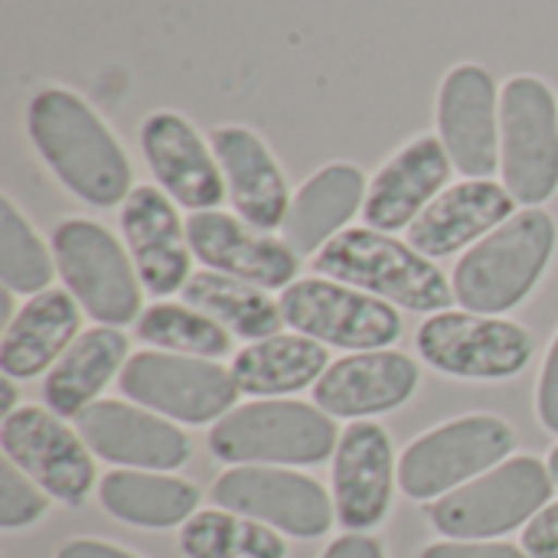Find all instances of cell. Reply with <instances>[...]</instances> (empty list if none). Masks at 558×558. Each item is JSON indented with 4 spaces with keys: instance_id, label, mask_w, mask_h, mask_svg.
<instances>
[{
    "instance_id": "cell-37",
    "label": "cell",
    "mask_w": 558,
    "mask_h": 558,
    "mask_svg": "<svg viewBox=\"0 0 558 558\" xmlns=\"http://www.w3.org/2000/svg\"><path fill=\"white\" fill-rule=\"evenodd\" d=\"M320 558H386V553H383L379 539H373L366 533H347V536L333 539Z\"/></svg>"
},
{
    "instance_id": "cell-19",
    "label": "cell",
    "mask_w": 558,
    "mask_h": 558,
    "mask_svg": "<svg viewBox=\"0 0 558 558\" xmlns=\"http://www.w3.org/2000/svg\"><path fill=\"white\" fill-rule=\"evenodd\" d=\"M186 239L193 258H199L209 271L248 281L265 291H284L298 281L301 255L284 242L262 235L248 222L235 219L222 209L190 213Z\"/></svg>"
},
{
    "instance_id": "cell-18",
    "label": "cell",
    "mask_w": 558,
    "mask_h": 558,
    "mask_svg": "<svg viewBox=\"0 0 558 558\" xmlns=\"http://www.w3.org/2000/svg\"><path fill=\"white\" fill-rule=\"evenodd\" d=\"M121 235L144 291L170 298L193 278V248L177 203L154 183H137L121 203Z\"/></svg>"
},
{
    "instance_id": "cell-6",
    "label": "cell",
    "mask_w": 558,
    "mask_h": 558,
    "mask_svg": "<svg viewBox=\"0 0 558 558\" xmlns=\"http://www.w3.org/2000/svg\"><path fill=\"white\" fill-rule=\"evenodd\" d=\"M553 490L549 464L533 454H517L435 500L428 520L445 539H497L526 526L546 504H553Z\"/></svg>"
},
{
    "instance_id": "cell-11",
    "label": "cell",
    "mask_w": 558,
    "mask_h": 558,
    "mask_svg": "<svg viewBox=\"0 0 558 558\" xmlns=\"http://www.w3.org/2000/svg\"><path fill=\"white\" fill-rule=\"evenodd\" d=\"M418 356L454 379H513L520 376L533 353L536 337L523 324L471 314V311H441L432 314L415 333Z\"/></svg>"
},
{
    "instance_id": "cell-29",
    "label": "cell",
    "mask_w": 558,
    "mask_h": 558,
    "mask_svg": "<svg viewBox=\"0 0 558 558\" xmlns=\"http://www.w3.org/2000/svg\"><path fill=\"white\" fill-rule=\"evenodd\" d=\"M183 304L203 311L206 317H213L216 324H222L232 337L242 340H268L275 333H281L284 327V314L281 304L265 291L255 288L248 281L219 275V271H196L186 288H183Z\"/></svg>"
},
{
    "instance_id": "cell-33",
    "label": "cell",
    "mask_w": 558,
    "mask_h": 558,
    "mask_svg": "<svg viewBox=\"0 0 558 558\" xmlns=\"http://www.w3.org/2000/svg\"><path fill=\"white\" fill-rule=\"evenodd\" d=\"M49 510V494L13 461H0V530H26Z\"/></svg>"
},
{
    "instance_id": "cell-8",
    "label": "cell",
    "mask_w": 558,
    "mask_h": 558,
    "mask_svg": "<svg viewBox=\"0 0 558 558\" xmlns=\"http://www.w3.org/2000/svg\"><path fill=\"white\" fill-rule=\"evenodd\" d=\"M500 177L526 209L558 193V101L539 75L500 88Z\"/></svg>"
},
{
    "instance_id": "cell-15",
    "label": "cell",
    "mask_w": 558,
    "mask_h": 558,
    "mask_svg": "<svg viewBox=\"0 0 558 558\" xmlns=\"http://www.w3.org/2000/svg\"><path fill=\"white\" fill-rule=\"evenodd\" d=\"M333 510L337 523L350 533L376 530L389 510L399 484V461L392 438L379 422H353L343 428L333 454Z\"/></svg>"
},
{
    "instance_id": "cell-40",
    "label": "cell",
    "mask_w": 558,
    "mask_h": 558,
    "mask_svg": "<svg viewBox=\"0 0 558 558\" xmlns=\"http://www.w3.org/2000/svg\"><path fill=\"white\" fill-rule=\"evenodd\" d=\"M546 464H549V477H553V484H556V490H558V445L553 448V454H549V461H546Z\"/></svg>"
},
{
    "instance_id": "cell-24",
    "label": "cell",
    "mask_w": 558,
    "mask_h": 558,
    "mask_svg": "<svg viewBox=\"0 0 558 558\" xmlns=\"http://www.w3.org/2000/svg\"><path fill=\"white\" fill-rule=\"evenodd\" d=\"M82 304L65 288H46L7 320L0 340V373L7 379H33L52 369L78 340Z\"/></svg>"
},
{
    "instance_id": "cell-9",
    "label": "cell",
    "mask_w": 558,
    "mask_h": 558,
    "mask_svg": "<svg viewBox=\"0 0 558 558\" xmlns=\"http://www.w3.org/2000/svg\"><path fill=\"white\" fill-rule=\"evenodd\" d=\"M118 389L134 405L180 425H216L235 409V399L242 396L232 369L219 366L216 360L163 350L131 353L118 376Z\"/></svg>"
},
{
    "instance_id": "cell-1",
    "label": "cell",
    "mask_w": 558,
    "mask_h": 558,
    "mask_svg": "<svg viewBox=\"0 0 558 558\" xmlns=\"http://www.w3.org/2000/svg\"><path fill=\"white\" fill-rule=\"evenodd\" d=\"M26 134L43 163L82 203L108 209L131 196L134 170L121 141L72 88H39L26 105Z\"/></svg>"
},
{
    "instance_id": "cell-34",
    "label": "cell",
    "mask_w": 558,
    "mask_h": 558,
    "mask_svg": "<svg viewBox=\"0 0 558 558\" xmlns=\"http://www.w3.org/2000/svg\"><path fill=\"white\" fill-rule=\"evenodd\" d=\"M418 558H530L523 546L497 539H445L422 549Z\"/></svg>"
},
{
    "instance_id": "cell-23",
    "label": "cell",
    "mask_w": 558,
    "mask_h": 558,
    "mask_svg": "<svg viewBox=\"0 0 558 558\" xmlns=\"http://www.w3.org/2000/svg\"><path fill=\"white\" fill-rule=\"evenodd\" d=\"M517 213L513 193L497 180L451 183L409 229V242L428 258H448L500 229Z\"/></svg>"
},
{
    "instance_id": "cell-14",
    "label": "cell",
    "mask_w": 558,
    "mask_h": 558,
    "mask_svg": "<svg viewBox=\"0 0 558 558\" xmlns=\"http://www.w3.org/2000/svg\"><path fill=\"white\" fill-rule=\"evenodd\" d=\"M438 141L464 180H490L500 167V98L481 62L454 65L435 101Z\"/></svg>"
},
{
    "instance_id": "cell-35",
    "label": "cell",
    "mask_w": 558,
    "mask_h": 558,
    "mask_svg": "<svg viewBox=\"0 0 558 558\" xmlns=\"http://www.w3.org/2000/svg\"><path fill=\"white\" fill-rule=\"evenodd\" d=\"M523 549L530 558H558V500L546 504L523 530Z\"/></svg>"
},
{
    "instance_id": "cell-17",
    "label": "cell",
    "mask_w": 558,
    "mask_h": 558,
    "mask_svg": "<svg viewBox=\"0 0 558 558\" xmlns=\"http://www.w3.org/2000/svg\"><path fill=\"white\" fill-rule=\"evenodd\" d=\"M141 154L157 186L183 209H219L229 196L213 144L180 111H150L141 124Z\"/></svg>"
},
{
    "instance_id": "cell-36",
    "label": "cell",
    "mask_w": 558,
    "mask_h": 558,
    "mask_svg": "<svg viewBox=\"0 0 558 558\" xmlns=\"http://www.w3.org/2000/svg\"><path fill=\"white\" fill-rule=\"evenodd\" d=\"M536 415L543 422L546 432L558 435V333L546 353L543 373H539V386H536Z\"/></svg>"
},
{
    "instance_id": "cell-3",
    "label": "cell",
    "mask_w": 558,
    "mask_h": 558,
    "mask_svg": "<svg viewBox=\"0 0 558 558\" xmlns=\"http://www.w3.org/2000/svg\"><path fill=\"white\" fill-rule=\"evenodd\" d=\"M314 271L324 278L360 288L412 314H441L454 301L451 278L422 255L412 242H399L389 232L356 226L333 235L317 255Z\"/></svg>"
},
{
    "instance_id": "cell-10",
    "label": "cell",
    "mask_w": 558,
    "mask_h": 558,
    "mask_svg": "<svg viewBox=\"0 0 558 558\" xmlns=\"http://www.w3.org/2000/svg\"><path fill=\"white\" fill-rule=\"evenodd\" d=\"M284 324L324 347L369 353L392 350L402 337V314L396 304L373 298L333 278H298L278 298Z\"/></svg>"
},
{
    "instance_id": "cell-20",
    "label": "cell",
    "mask_w": 558,
    "mask_h": 558,
    "mask_svg": "<svg viewBox=\"0 0 558 558\" xmlns=\"http://www.w3.org/2000/svg\"><path fill=\"white\" fill-rule=\"evenodd\" d=\"M451 157L438 134H422L399 147L369 180L363 219L369 229L399 232L412 229V222L448 190Z\"/></svg>"
},
{
    "instance_id": "cell-32",
    "label": "cell",
    "mask_w": 558,
    "mask_h": 558,
    "mask_svg": "<svg viewBox=\"0 0 558 558\" xmlns=\"http://www.w3.org/2000/svg\"><path fill=\"white\" fill-rule=\"evenodd\" d=\"M56 255H49L39 232L16 209L10 196L0 199V281L10 294L33 298L49 288L56 271Z\"/></svg>"
},
{
    "instance_id": "cell-13",
    "label": "cell",
    "mask_w": 558,
    "mask_h": 558,
    "mask_svg": "<svg viewBox=\"0 0 558 558\" xmlns=\"http://www.w3.org/2000/svg\"><path fill=\"white\" fill-rule=\"evenodd\" d=\"M3 458L13 461L29 481H36L52 500L82 507L95 487V461L78 432H72L56 412L39 405H20L0 422Z\"/></svg>"
},
{
    "instance_id": "cell-12",
    "label": "cell",
    "mask_w": 558,
    "mask_h": 558,
    "mask_svg": "<svg viewBox=\"0 0 558 558\" xmlns=\"http://www.w3.org/2000/svg\"><path fill=\"white\" fill-rule=\"evenodd\" d=\"M213 504L294 539H320L337 520L333 494L314 477L288 468H229L213 484Z\"/></svg>"
},
{
    "instance_id": "cell-31",
    "label": "cell",
    "mask_w": 558,
    "mask_h": 558,
    "mask_svg": "<svg viewBox=\"0 0 558 558\" xmlns=\"http://www.w3.org/2000/svg\"><path fill=\"white\" fill-rule=\"evenodd\" d=\"M134 337L147 347H157L163 353H180V356H199V360H222L232 353V333L206 317L203 311L190 304H150L137 324Z\"/></svg>"
},
{
    "instance_id": "cell-16",
    "label": "cell",
    "mask_w": 558,
    "mask_h": 558,
    "mask_svg": "<svg viewBox=\"0 0 558 558\" xmlns=\"http://www.w3.org/2000/svg\"><path fill=\"white\" fill-rule=\"evenodd\" d=\"M75 422L95 458L128 471H177L193 454V441L177 422L134 402L98 399Z\"/></svg>"
},
{
    "instance_id": "cell-2",
    "label": "cell",
    "mask_w": 558,
    "mask_h": 558,
    "mask_svg": "<svg viewBox=\"0 0 558 558\" xmlns=\"http://www.w3.org/2000/svg\"><path fill=\"white\" fill-rule=\"evenodd\" d=\"M556 219L539 209H517L500 229L471 245L454 265V301L471 314H507L543 281L556 255Z\"/></svg>"
},
{
    "instance_id": "cell-25",
    "label": "cell",
    "mask_w": 558,
    "mask_h": 558,
    "mask_svg": "<svg viewBox=\"0 0 558 558\" xmlns=\"http://www.w3.org/2000/svg\"><path fill=\"white\" fill-rule=\"evenodd\" d=\"M366 177L356 163H327L311 173L291 199L284 219V242L301 255H317L333 235L347 229V222L363 213L366 203Z\"/></svg>"
},
{
    "instance_id": "cell-5",
    "label": "cell",
    "mask_w": 558,
    "mask_h": 558,
    "mask_svg": "<svg viewBox=\"0 0 558 558\" xmlns=\"http://www.w3.org/2000/svg\"><path fill=\"white\" fill-rule=\"evenodd\" d=\"M56 271L65 291L101 327L137 324L144 284L131 262V252L92 219H62L52 232Z\"/></svg>"
},
{
    "instance_id": "cell-22",
    "label": "cell",
    "mask_w": 558,
    "mask_h": 558,
    "mask_svg": "<svg viewBox=\"0 0 558 558\" xmlns=\"http://www.w3.org/2000/svg\"><path fill=\"white\" fill-rule=\"evenodd\" d=\"M213 154L222 167L229 199L242 222L258 232L284 229L291 209V190L271 147L245 124H222L209 137Z\"/></svg>"
},
{
    "instance_id": "cell-21",
    "label": "cell",
    "mask_w": 558,
    "mask_h": 558,
    "mask_svg": "<svg viewBox=\"0 0 558 558\" xmlns=\"http://www.w3.org/2000/svg\"><path fill=\"white\" fill-rule=\"evenodd\" d=\"M418 363L399 350L350 353L327 366L314 386V405L330 418H373L402 409L418 389Z\"/></svg>"
},
{
    "instance_id": "cell-26",
    "label": "cell",
    "mask_w": 558,
    "mask_h": 558,
    "mask_svg": "<svg viewBox=\"0 0 558 558\" xmlns=\"http://www.w3.org/2000/svg\"><path fill=\"white\" fill-rule=\"evenodd\" d=\"M124 363L128 337L118 327L95 324L92 330H82L43 383L46 409L59 418H78L101 399L108 383L121 376Z\"/></svg>"
},
{
    "instance_id": "cell-27",
    "label": "cell",
    "mask_w": 558,
    "mask_h": 558,
    "mask_svg": "<svg viewBox=\"0 0 558 558\" xmlns=\"http://www.w3.org/2000/svg\"><path fill=\"white\" fill-rule=\"evenodd\" d=\"M327 366L330 353L324 343L304 333H275L268 340L242 347L229 369L242 396L284 399L307 386H317Z\"/></svg>"
},
{
    "instance_id": "cell-39",
    "label": "cell",
    "mask_w": 558,
    "mask_h": 558,
    "mask_svg": "<svg viewBox=\"0 0 558 558\" xmlns=\"http://www.w3.org/2000/svg\"><path fill=\"white\" fill-rule=\"evenodd\" d=\"M20 405H16V389L10 386V379L3 376V383H0V412H3V418L10 415V412H16Z\"/></svg>"
},
{
    "instance_id": "cell-28",
    "label": "cell",
    "mask_w": 558,
    "mask_h": 558,
    "mask_svg": "<svg viewBox=\"0 0 558 558\" xmlns=\"http://www.w3.org/2000/svg\"><path fill=\"white\" fill-rule=\"evenodd\" d=\"M98 500L137 530H173L199 513V487L160 471H111L98 484Z\"/></svg>"
},
{
    "instance_id": "cell-38",
    "label": "cell",
    "mask_w": 558,
    "mask_h": 558,
    "mask_svg": "<svg viewBox=\"0 0 558 558\" xmlns=\"http://www.w3.org/2000/svg\"><path fill=\"white\" fill-rule=\"evenodd\" d=\"M56 558H137L134 553L101 543V539H69Z\"/></svg>"
},
{
    "instance_id": "cell-30",
    "label": "cell",
    "mask_w": 558,
    "mask_h": 558,
    "mask_svg": "<svg viewBox=\"0 0 558 558\" xmlns=\"http://www.w3.org/2000/svg\"><path fill=\"white\" fill-rule=\"evenodd\" d=\"M180 553L186 558H288V543L258 520L199 510L180 530Z\"/></svg>"
},
{
    "instance_id": "cell-4",
    "label": "cell",
    "mask_w": 558,
    "mask_h": 558,
    "mask_svg": "<svg viewBox=\"0 0 558 558\" xmlns=\"http://www.w3.org/2000/svg\"><path fill=\"white\" fill-rule=\"evenodd\" d=\"M340 435L333 418L294 399H255L235 405L209 432L216 461L245 468H311L337 454Z\"/></svg>"
},
{
    "instance_id": "cell-7",
    "label": "cell",
    "mask_w": 558,
    "mask_h": 558,
    "mask_svg": "<svg viewBox=\"0 0 558 558\" xmlns=\"http://www.w3.org/2000/svg\"><path fill=\"white\" fill-rule=\"evenodd\" d=\"M517 451V432L497 415H461L418 435L399 458V487L409 500H441L477 481Z\"/></svg>"
}]
</instances>
